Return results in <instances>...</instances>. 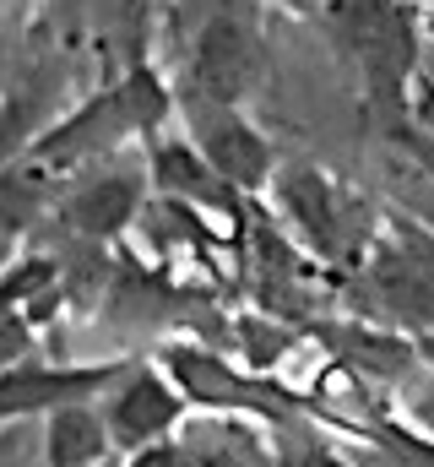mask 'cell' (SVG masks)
Masks as SVG:
<instances>
[{
  "label": "cell",
  "mask_w": 434,
  "mask_h": 467,
  "mask_svg": "<svg viewBox=\"0 0 434 467\" xmlns=\"http://www.w3.org/2000/svg\"><path fill=\"white\" fill-rule=\"evenodd\" d=\"M266 82H272V60H266L261 27L244 11H212L196 27V38H191L185 88L180 93H196V99L244 109Z\"/></svg>",
  "instance_id": "1"
},
{
  "label": "cell",
  "mask_w": 434,
  "mask_h": 467,
  "mask_svg": "<svg viewBox=\"0 0 434 467\" xmlns=\"http://www.w3.org/2000/svg\"><path fill=\"white\" fill-rule=\"evenodd\" d=\"M174 99H180V119H185V141L212 163L233 191H261L272 180L277 152H272L266 130L244 115V109L196 99V93H174Z\"/></svg>",
  "instance_id": "2"
},
{
  "label": "cell",
  "mask_w": 434,
  "mask_h": 467,
  "mask_svg": "<svg viewBox=\"0 0 434 467\" xmlns=\"http://www.w3.org/2000/svg\"><path fill=\"white\" fill-rule=\"evenodd\" d=\"M147 174L158 180V191L169 202H180L191 218H212V234H239V191L217 174L212 163L185 141V136H152L147 141Z\"/></svg>",
  "instance_id": "3"
},
{
  "label": "cell",
  "mask_w": 434,
  "mask_h": 467,
  "mask_svg": "<svg viewBox=\"0 0 434 467\" xmlns=\"http://www.w3.org/2000/svg\"><path fill=\"white\" fill-rule=\"evenodd\" d=\"M125 136H136V125L119 104V88H104L88 104H77L66 119H55L49 130H38L27 141V163L33 169H77V163L108 152V147H119Z\"/></svg>",
  "instance_id": "4"
},
{
  "label": "cell",
  "mask_w": 434,
  "mask_h": 467,
  "mask_svg": "<svg viewBox=\"0 0 434 467\" xmlns=\"http://www.w3.org/2000/svg\"><path fill=\"white\" fill-rule=\"evenodd\" d=\"M277 196H283L294 229L305 234L315 250H331V244H336V234H342V207H336V191H331V180H326L321 169H305V163L288 169V174L277 180Z\"/></svg>",
  "instance_id": "5"
},
{
  "label": "cell",
  "mask_w": 434,
  "mask_h": 467,
  "mask_svg": "<svg viewBox=\"0 0 434 467\" xmlns=\"http://www.w3.org/2000/svg\"><path fill=\"white\" fill-rule=\"evenodd\" d=\"M136 207H141V180L114 174V180H88L82 191H71L66 207H60V218L71 229L93 234V239H108V234H119L136 218Z\"/></svg>",
  "instance_id": "6"
},
{
  "label": "cell",
  "mask_w": 434,
  "mask_h": 467,
  "mask_svg": "<svg viewBox=\"0 0 434 467\" xmlns=\"http://www.w3.org/2000/svg\"><path fill=\"white\" fill-rule=\"evenodd\" d=\"M98 5V33L114 49L119 71L147 60L152 55V16H158V0H93Z\"/></svg>",
  "instance_id": "7"
},
{
  "label": "cell",
  "mask_w": 434,
  "mask_h": 467,
  "mask_svg": "<svg viewBox=\"0 0 434 467\" xmlns=\"http://www.w3.org/2000/svg\"><path fill=\"white\" fill-rule=\"evenodd\" d=\"M55 435H60V446H55V462L60 467H71V462H82V457L98 451V430H93V419H82V413H66V419L55 424Z\"/></svg>",
  "instance_id": "8"
},
{
  "label": "cell",
  "mask_w": 434,
  "mask_h": 467,
  "mask_svg": "<svg viewBox=\"0 0 434 467\" xmlns=\"http://www.w3.org/2000/svg\"><path fill=\"white\" fill-rule=\"evenodd\" d=\"M141 397H152V380L141 386ZM169 413H174V402H119V435H125V441H136V435H147V430L169 424Z\"/></svg>",
  "instance_id": "9"
},
{
  "label": "cell",
  "mask_w": 434,
  "mask_h": 467,
  "mask_svg": "<svg viewBox=\"0 0 434 467\" xmlns=\"http://www.w3.org/2000/svg\"><path fill=\"white\" fill-rule=\"evenodd\" d=\"M239 5H261V11H283V16H326L336 0H239Z\"/></svg>",
  "instance_id": "10"
},
{
  "label": "cell",
  "mask_w": 434,
  "mask_h": 467,
  "mask_svg": "<svg viewBox=\"0 0 434 467\" xmlns=\"http://www.w3.org/2000/svg\"><path fill=\"white\" fill-rule=\"evenodd\" d=\"M11 5H16V11H33V5H44V0H11Z\"/></svg>",
  "instance_id": "11"
},
{
  "label": "cell",
  "mask_w": 434,
  "mask_h": 467,
  "mask_svg": "<svg viewBox=\"0 0 434 467\" xmlns=\"http://www.w3.org/2000/svg\"><path fill=\"white\" fill-rule=\"evenodd\" d=\"M418 5H434V0H418Z\"/></svg>",
  "instance_id": "12"
}]
</instances>
